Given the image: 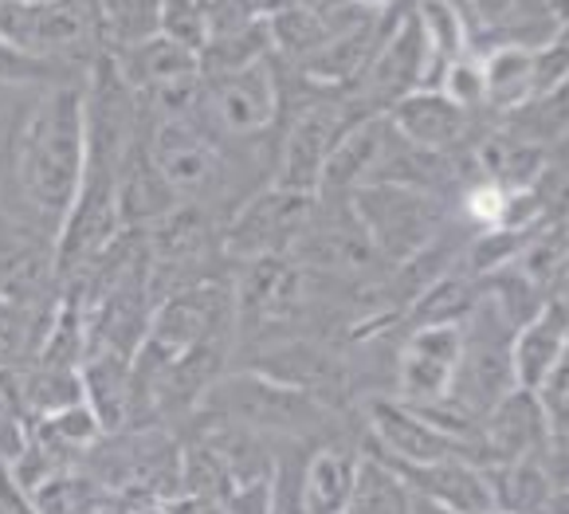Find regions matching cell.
<instances>
[{"label": "cell", "mask_w": 569, "mask_h": 514, "mask_svg": "<svg viewBox=\"0 0 569 514\" xmlns=\"http://www.w3.org/2000/svg\"><path fill=\"white\" fill-rule=\"evenodd\" d=\"M409 514H456V511H448L445 503H432V498H425V495H417V491H409Z\"/></svg>", "instance_id": "39"}, {"label": "cell", "mask_w": 569, "mask_h": 514, "mask_svg": "<svg viewBox=\"0 0 569 514\" xmlns=\"http://www.w3.org/2000/svg\"><path fill=\"white\" fill-rule=\"evenodd\" d=\"M366 452V447H361ZM377 460V455H373ZM389 472H397V480L405 483L417 495L432 498V503H445L456 514H491L495 491L491 475L483 467L468 464V460H440V464H393V460H381Z\"/></svg>", "instance_id": "15"}, {"label": "cell", "mask_w": 569, "mask_h": 514, "mask_svg": "<svg viewBox=\"0 0 569 514\" xmlns=\"http://www.w3.org/2000/svg\"><path fill=\"white\" fill-rule=\"evenodd\" d=\"M158 36L201 51L209 43V4L204 0H158Z\"/></svg>", "instance_id": "31"}, {"label": "cell", "mask_w": 569, "mask_h": 514, "mask_svg": "<svg viewBox=\"0 0 569 514\" xmlns=\"http://www.w3.org/2000/svg\"><path fill=\"white\" fill-rule=\"evenodd\" d=\"M479 303V279H471L468 271H448L409 303V322L412 326H460L471 314V306Z\"/></svg>", "instance_id": "26"}, {"label": "cell", "mask_w": 569, "mask_h": 514, "mask_svg": "<svg viewBox=\"0 0 569 514\" xmlns=\"http://www.w3.org/2000/svg\"><path fill=\"white\" fill-rule=\"evenodd\" d=\"M130 514H169L166 503H153V498H146V503H130Z\"/></svg>", "instance_id": "40"}, {"label": "cell", "mask_w": 569, "mask_h": 514, "mask_svg": "<svg viewBox=\"0 0 569 514\" xmlns=\"http://www.w3.org/2000/svg\"><path fill=\"white\" fill-rule=\"evenodd\" d=\"M409 487L389 472L381 460L361 452L358 475H353V491L346 498L342 514H409Z\"/></svg>", "instance_id": "28"}, {"label": "cell", "mask_w": 569, "mask_h": 514, "mask_svg": "<svg viewBox=\"0 0 569 514\" xmlns=\"http://www.w3.org/2000/svg\"><path fill=\"white\" fill-rule=\"evenodd\" d=\"M20 393H24V409L28 421H43V416H56L63 409L79 405L83 401V381L79 370L68 365H40L20 373Z\"/></svg>", "instance_id": "27"}, {"label": "cell", "mask_w": 569, "mask_h": 514, "mask_svg": "<svg viewBox=\"0 0 569 514\" xmlns=\"http://www.w3.org/2000/svg\"><path fill=\"white\" fill-rule=\"evenodd\" d=\"M502 209H507V193H502L499 185H491L487 178L463 189V216H468L479 232H487V228H499Z\"/></svg>", "instance_id": "34"}, {"label": "cell", "mask_w": 569, "mask_h": 514, "mask_svg": "<svg viewBox=\"0 0 569 514\" xmlns=\"http://www.w3.org/2000/svg\"><path fill=\"white\" fill-rule=\"evenodd\" d=\"M224 514H271V475L248 487H236L224 498Z\"/></svg>", "instance_id": "35"}, {"label": "cell", "mask_w": 569, "mask_h": 514, "mask_svg": "<svg viewBox=\"0 0 569 514\" xmlns=\"http://www.w3.org/2000/svg\"><path fill=\"white\" fill-rule=\"evenodd\" d=\"M361 9H389V4H393V0H358Z\"/></svg>", "instance_id": "42"}, {"label": "cell", "mask_w": 569, "mask_h": 514, "mask_svg": "<svg viewBox=\"0 0 569 514\" xmlns=\"http://www.w3.org/2000/svg\"><path fill=\"white\" fill-rule=\"evenodd\" d=\"M386 119L401 142H409L412 150L425 153H448L468 134V110H460L452 99H445L436 87H420V91H409L405 99H397L386 110Z\"/></svg>", "instance_id": "18"}, {"label": "cell", "mask_w": 569, "mask_h": 514, "mask_svg": "<svg viewBox=\"0 0 569 514\" xmlns=\"http://www.w3.org/2000/svg\"><path fill=\"white\" fill-rule=\"evenodd\" d=\"M397 130L389 127L386 114H361L338 134L335 150H330L327 165H322L319 193H353V189L369 185L373 173L386 161L389 145H393Z\"/></svg>", "instance_id": "16"}, {"label": "cell", "mask_w": 569, "mask_h": 514, "mask_svg": "<svg viewBox=\"0 0 569 514\" xmlns=\"http://www.w3.org/2000/svg\"><path fill=\"white\" fill-rule=\"evenodd\" d=\"M28 429H32V424H28L24 416L0 409V467H9L28 447Z\"/></svg>", "instance_id": "36"}, {"label": "cell", "mask_w": 569, "mask_h": 514, "mask_svg": "<svg viewBox=\"0 0 569 514\" xmlns=\"http://www.w3.org/2000/svg\"><path fill=\"white\" fill-rule=\"evenodd\" d=\"M386 36V24H377L373 12L361 20H353L350 28L335 32L327 43L310 51L307 60H299V71L307 83H319V87H350V83H361L366 75L369 60H373L377 43Z\"/></svg>", "instance_id": "21"}, {"label": "cell", "mask_w": 569, "mask_h": 514, "mask_svg": "<svg viewBox=\"0 0 569 514\" xmlns=\"http://www.w3.org/2000/svg\"><path fill=\"white\" fill-rule=\"evenodd\" d=\"M209 119L217 122L224 134L251 138L276 122L279 114V83L271 75V63L260 60L251 68L236 71V75L201 79V94H197Z\"/></svg>", "instance_id": "9"}, {"label": "cell", "mask_w": 569, "mask_h": 514, "mask_svg": "<svg viewBox=\"0 0 569 514\" xmlns=\"http://www.w3.org/2000/svg\"><path fill=\"white\" fill-rule=\"evenodd\" d=\"M511 337L515 326L499 314V306L479 291V303L460 322V362L448 389V401L483 421L502 396L515 393V365H511Z\"/></svg>", "instance_id": "3"}, {"label": "cell", "mask_w": 569, "mask_h": 514, "mask_svg": "<svg viewBox=\"0 0 569 514\" xmlns=\"http://www.w3.org/2000/svg\"><path fill=\"white\" fill-rule=\"evenodd\" d=\"M569 357V306L566 295H553L538 306L530 322H522L511 337V365L515 385L535 393L546 381V373Z\"/></svg>", "instance_id": "19"}, {"label": "cell", "mask_w": 569, "mask_h": 514, "mask_svg": "<svg viewBox=\"0 0 569 514\" xmlns=\"http://www.w3.org/2000/svg\"><path fill=\"white\" fill-rule=\"evenodd\" d=\"M24 17L28 9H12V4H4L0 0V40H9L20 48V36H24Z\"/></svg>", "instance_id": "38"}, {"label": "cell", "mask_w": 569, "mask_h": 514, "mask_svg": "<svg viewBox=\"0 0 569 514\" xmlns=\"http://www.w3.org/2000/svg\"><path fill=\"white\" fill-rule=\"evenodd\" d=\"M350 212L381 263H405L445 232V204L436 193L409 185H361L350 193Z\"/></svg>", "instance_id": "4"}, {"label": "cell", "mask_w": 569, "mask_h": 514, "mask_svg": "<svg viewBox=\"0 0 569 514\" xmlns=\"http://www.w3.org/2000/svg\"><path fill=\"white\" fill-rule=\"evenodd\" d=\"M99 9V36L110 51L134 48L158 36V0H94Z\"/></svg>", "instance_id": "30"}, {"label": "cell", "mask_w": 569, "mask_h": 514, "mask_svg": "<svg viewBox=\"0 0 569 514\" xmlns=\"http://www.w3.org/2000/svg\"><path fill=\"white\" fill-rule=\"evenodd\" d=\"M361 119V114H353ZM350 114L338 107H307L299 119L287 127L283 150H279V173H276V189L287 193H302V196H319V181H322V165H327L330 150H335L338 134L350 127Z\"/></svg>", "instance_id": "11"}, {"label": "cell", "mask_w": 569, "mask_h": 514, "mask_svg": "<svg viewBox=\"0 0 569 514\" xmlns=\"http://www.w3.org/2000/svg\"><path fill=\"white\" fill-rule=\"evenodd\" d=\"M361 464V440H322L302 452L299 491L310 514H342Z\"/></svg>", "instance_id": "20"}, {"label": "cell", "mask_w": 569, "mask_h": 514, "mask_svg": "<svg viewBox=\"0 0 569 514\" xmlns=\"http://www.w3.org/2000/svg\"><path fill=\"white\" fill-rule=\"evenodd\" d=\"M460 362V326H412L393 357V401L409 409L445 401Z\"/></svg>", "instance_id": "7"}, {"label": "cell", "mask_w": 569, "mask_h": 514, "mask_svg": "<svg viewBox=\"0 0 569 514\" xmlns=\"http://www.w3.org/2000/svg\"><path fill=\"white\" fill-rule=\"evenodd\" d=\"M515 4H519V0H468L471 32H476V28L502 24L507 17H515Z\"/></svg>", "instance_id": "37"}, {"label": "cell", "mask_w": 569, "mask_h": 514, "mask_svg": "<svg viewBox=\"0 0 569 514\" xmlns=\"http://www.w3.org/2000/svg\"><path fill=\"white\" fill-rule=\"evenodd\" d=\"M56 63L40 60V56L17 48L9 40H0V87H48L56 79Z\"/></svg>", "instance_id": "33"}, {"label": "cell", "mask_w": 569, "mask_h": 514, "mask_svg": "<svg viewBox=\"0 0 569 514\" xmlns=\"http://www.w3.org/2000/svg\"><path fill=\"white\" fill-rule=\"evenodd\" d=\"M483 63V91L487 107L499 110H519L535 94V51L527 48H491L479 56Z\"/></svg>", "instance_id": "25"}, {"label": "cell", "mask_w": 569, "mask_h": 514, "mask_svg": "<svg viewBox=\"0 0 569 514\" xmlns=\"http://www.w3.org/2000/svg\"><path fill=\"white\" fill-rule=\"evenodd\" d=\"M553 444L546 413L538 409L530 389H515L483 416V452L487 467L515 464L522 455H538Z\"/></svg>", "instance_id": "17"}, {"label": "cell", "mask_w": 569, "mask_h": 514, "mask_svg": "<svg viewBox=\"0 0 569 514\" xmlns=\"http://www.w3.org/2000/svg\"><path fill=\"white\" fill-rule=\"evenodd\" d=\"M432 68H436V60L425 43V32H420L417 17L409 12V17L389 20L386 24V36H381L373 60H369L366 75H361V87H366V99L381 102L377 110L386 114L397 99L428 87Z\"/></svg>", "instance_id": "10"}, {"label": "cell", "mask_w": 569, "mask_h": 514, "mask_svg": "<svg viewBox=\"0 0 569 514\" xmlns=\"http://www.w3.org/2000/svg\"><path fill=\"white\" fill-rule=\"evenodd\" d=\"M248 370L295 389V393L315 396L319 405L335 409V413H342V409L350 405V393H353L350 365H346L335 350L319 346V342H307V337L279 342L276 350H268V354L256 365H248Z\"/></svg>", "instance_id": "8"}, {"label": "cell", "mask_w": 569, "mask_h": 514, "mask_svg": "<svg viewBox=\"0 0 569 514\" xmlns=\"http://www.w3.org/2000/svg\"><path fill=\"white\" fill-rule=\"evenodd\" d=\"M181 204V196L166 185L158 169H153L146 142L138 138L126 153V161L118 165L114 178V209H118V224L122 228H150L153 220H161L166 212H173Z\"/></svg>", "instance_id": "22"}, {"label": "cell", "mask_w": 569, "mask_h": 514, "mask_svg": "<svg viewBox=\"0 0 569 514\" xmlns=\"http://www.w3.org/2000/svg\"><path fill=\"white\" fill-rule=\"evenodd\" d=\"M491 514H502V511H491Z\"/></svg>", "instance_id": "44"}, {"label": "cell", "mask_w": 569, "mask_h": 514, "mask_svg": "<svg viewBox=\"0 0 569 514\" xmlns=\"http://www.w3.org/2000/svg\"><path fill=\"white\" fill-rule=\"evenodd\" d=\"M83 87H43L32 107L20 110L4 150V178L17 196L20 220H32L43 236L56 240L83 181Z\"/></svg>", "instance_id": "1"}, {"label": "cell", "mask_w": 569, "mask_h": 514, "mask_svg": "<svg viewBox=\"0 0 569 514\" xmlns=\"http://www.w3.org/2000/svg\"><path fill=\"white\" fill-rule=\"evenodd\" d=\"M146 153H150L153 169H158L166 185L177 196H201L220 181L224 165H220L217 145L209 142L197 122L184 114H161L150 130L142 134Z\"/></svg>", "instance_id": "6"}, {"label": "cell", "mask_w": 569, "mask_h": 514, "mask_svg": "<svg viewBox=\"0 0 569 514\" xmlns=\"http://www.w3.org/2000/svg\"><path fill=\"white\" fill-rule=\"evenodd\" d=\"M12 9H40V4H51V0H4Z\"/></svg>", "instance_id": "41"}, {"label": "cell", "mask_w": 569, "mask_h": 514, "mask_svg": "<svg viewBox=\"0 0 569 514\" xmlns=\"http://www.w3.org/2000/svg\"><path fill=\"white\" fill-rule=\"evenodd\" d=\"M287 255H291L302 271H322V275L346 279V283L369 279L377 271V263H381V255L369 248L366 232L358 228L353 212H346V224H335V220H322L315 209H310L307 228H302L299 236H295V244L287 248Z\"/></svg>", "instance_id": "12"}, {"label": "cell", "mask_w": 569, "mask_h": 514, "mask_svg": "<svg viewBox=\"0 0 569 514\" xmlns=\"http://www.w3.org/2000/svg\"><path fill=\"white\" fill-rule=\"evenodd\" d=\"M319 196H302V193H287V189H263L256 193L240 212L236 220L224 228V255L232 260H256V255H276V252H287L295 244L302 228L310 220V209H315Z\"/></svg>", "instance_id": "5"}, {"label": "cell", "mask_w": 569, "mask_h": 514, "mask_svg": "<svg viewBox=\"0 0 569 514\" xmlns=\"http://www.w3.org/2000/svg\"><path fill=\"white\" fill-rule=\"evenodd\" d=\"M440 4H452V9H460L468 17V0H440Z\"/></svg>", "instance_id": "43"}, {"label": "cell", "mask_w": 569, "mask_h": 514, "mask_svg": "<svg viewBox=\"0 0 569 514\" xmlns=\"http://www.w3.org/2000/svg\"><path fill=\"white\" fill-rule=\"evenodd\" d=\"M412 17H417L420 32H425V43H428V51H432L436 68H445V63L468 56L471 43H476L471 20L463 17L460 9H452V4H440V0H420Z\"/></svg>", "instance_id": "29"}, {"label": "cell", "mask_w": 569, "mask_h": 514, "mask_svg": "<svg viewBox=\"0 0 569 514\" xmlns=\"http://www.w3.org/2000/svg\"><path fill=\"white\" fill-rule=\"evenodd\" d=\"M130 362L107 350H87L79 362V381H83V405L99 421L102 436L122 432L130 424Z\"/></svg>", "instance_id": "23"}, {"label": "cell", "mask_w": 569, "mask_h": 514, "mask_svg": "<svg viewBox=\"0 0 569 514\" xmlns=\"http://www.w3.org/2000/svg\"><path fill=\"white\" fill-rule=\"evenodd\" d=\"M307 271L291 260L287 252L276 255H256L243 268L240 283H236V319L251 322V326H268V322H283L307 295Z\"/></svg>", "instance_id": "13"}, {"label": "cell", "mask_w": 569, "mask_h": 514, "mask_svg": "<svg viewBox=\"0 0 569 514\" xmlns=\"http://www.w3.org/2000/svg\"><path fill=\"white\" fill-rule=\"evenodd\" d=\"M99 9L94 0H51L40 9H28L20 48L40 60H76L87 48H99Z\"/></svg>", "instance_id": "14"}, {"label": "cell", "mask_w": 569, "mask_h": 514, "mask_svg": "<svg viewBox=\"0 0 569 514\" xmlns=\"http://www.w3.org/2000/svg\"><path fill=\"white\" fill-rule=\"evenodd\" d=\"M436 91L445 94V99H452L460 110H479L487 107V91H483V63H479L476 51H468V56H460V60L445 63L440 68V83H436Z\"/></svg>", "instance_id": "32"}, {"label": "cell", "mask_w": 569, "mask_h": 514, "mask_svg": "<svg viewBox=\"0 0 569 514\" xmlns=\"http://www.w3.org/2000/svg\"><path fill=\"white\" fill-rule=\"evenodd\" d=\"M201 421H220L232 429L256 432V436L271 440V444H322L335 440L338 413L319 405L315 396L295 393V389L268 381L260 373H220L209 389H204L201 405L193 409Z\"/></svg>", "instance_id": "2"}, {"label": "cell", "mask_w": 569, "mask_h": 514, "mask_svg": "<svg viewBox=\"0 0 569 514\" xmlns=\"http://www.w3.org/2000/svg\"><path fill=\"white\" fill-rule=\"evenodd\" d=\"M479 169L491 185H499L502 193H519L530 189L546 169V145H535L527 138L502 130V134H487L476 150Z\"/></svg>", "instance_id": "24"}]
</instances>
